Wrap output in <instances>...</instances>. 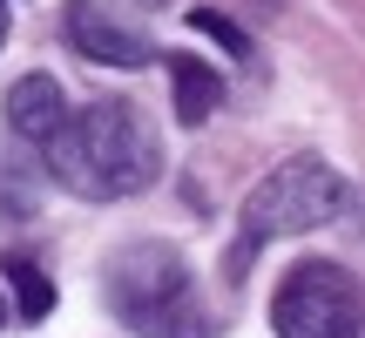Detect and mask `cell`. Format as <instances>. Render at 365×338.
Wrapping results in <instances>:
<instances>
[{"instance_id": "6da1fadb", "label": "cell", "mask_w": 365, "mask_h": 338, "mask_svg": "<svg viewBox=\"0 0 365 338\" xmlns=\"http://www.w3.org/2000/svg\"><path fill=\"white\" fill-rule=\"evenodd\" d=\"M48 169L61 190L88 196V203H122L163 176V143L135 102H88L68 108V122L54 129Z\"/></svg>"}, {"instance_id": "7a4b0ae2", "label": "cell", "mask_w": 365, "mask_h": 338, "mask_svg": "<svg viewBox=\"0 0 365 338\" xmlns=\"http://www.w3.org/2000/svg\"><path fill=\"white\" fill-rule=\"evenodd\" d=\"M345 210H352V183H345L325 156L277 163L271 176L244 196V210H237V244L223 250V277L237 285L264 244H277V237H304V230H318V223H339Z\"/></svg>"}, {"instance_id": "3957f363", "label": "cell", "mask_w": 365, "mask_h": 338, "mask_svg": "<svg viewBox=\"0 0 365 338\" xmlns=\"http://www.w3.org/2000/svg\"><path fill=\"white\" fill-rule=\"evenodd\" d=\"M108 304L135 338H217V312L203 304L182 250L170 244H135L108 271Z\"/></svg>"}, {"instance_id": "277c9868", "label": "cell", "mask_w": 365, "mask_h": 338, "mask_svg": "<svg viewBox=\"0 0 365 338\" xmlns=\"http://www.w3.org/2000/svg\"><path fill=\"white\" fill-rule=\"evenodd\" d=\"M277 338H359V277L331 257H304L271 298Z\"/></svg>"}, {"instance_id": "5b68a950", "label": "cell", "mask_w": 365, "mask_h": 338, "mask_svg": "<svg viewBox=\"0 0 365 338\" xmlns=\"http://www.w3.org/2000/svg\"><path fill=\"white\" fill-rule=\"evenodd\" d=\"M61 34H68V48L88 54L95 68H143V61H156V41H149L135 21H122L115 7H102V0H68L61 7Z\"/></svg>"}, {"instance_id": "8992f818", "label": "cell", "mask_w": 365, "mask_h": 338, "mask_svg": "<svg viewBox=\"0 0 365 338\" xmlns=\"http://www.w3.org/2000/svg\"><path fill=\"white\" fill-rule=\"evenodd\" d=\"M61 122H68V95H61V81H54V75H21L7 88V129L21 135V143H41V149H48Z\"/></svg>"}, {"instance_id": "52a82bcc", "label": "cell", "mask_w": 365, "mask_h": 338, "mask_svg": "<svg viewBox=\"0 0 365 338\" xmlns=\"http://www.w3.org/2000/svg\"><path fill=\"white\" fill-rule=\"evenodd\" d=\"M170 102H176L182 129H196V122H210V108L223 102V75L203 68L196 54H170Z\"/></svg>"}, {"instance_id": "ba28073f", "label": "cell", "mask_w": 365, "mask_h": 338, "mask_svg": "<svg viewBox=\"0 0 365 338\" xmlns=\"http://www.w3.org/2000/svg\"><path fill=\"white\" fill-rule=\"evenodd\" d=\"M7 277H14V298H21L14 312H21L27 325H41V318L54 312V285L41 277V264L34 257H7Z\"/></svg>"}, {"instance_id": "9c48e42d", "label": "cell", "mask_w": 365, "mask_h": 338, "mask_svg": "<svg viewBox=\"0 0 365 338\" xmlns=\"http://www.w3.org/2000/svg\"><path fill=\"white\" fill-rule=\"evenodd\" d=\"M190 27H196V34H217L223 48H230V61H244V54H250L244 27H237V21H223V14H210V7H196V14H190Z\"/></svg>"}, {"instance_id": "30bf717a", "label": "cell", "mask_w": 365, "mask_h": 338, "mask_svg": "<svg viewBox=\"0 0 365 338\" xmlns=\"http://www.w3.org/2000/svg\"><path fill=\"white\" fill-rule=\"evenodd\" d=\"M0 41H7V0H0Z\"/></svg>"}, {"instance_id": "8fae6325", "label": "cell", "mask_w": 365, "mask_h": 338, "mask_svg": "<svg viewBox=\"0 0 365 338\" xmlns=\"http://www.w3.org/2000/svg\"><path fill=\"white\" fill-rule=\"evenodd\" d=\"M7 318H14V312H7V298H0V332H7Z\"/></svg>"}]
</instances>
